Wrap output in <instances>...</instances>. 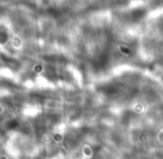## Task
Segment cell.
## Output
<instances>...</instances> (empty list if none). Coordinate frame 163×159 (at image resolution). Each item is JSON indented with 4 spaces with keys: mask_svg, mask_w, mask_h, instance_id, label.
<instances>
[{
    "mask_svg": "<svg viewBox=\"0 0 163 159\" xmlns=\"http://www.w3.org/2000/svg\"><path fill=\"white\" fill-rule=\"evenodd\" d=\"M118 51L123 55V56L125 57H130L131 56V53H132V51H131V49H130L127 46H124V45H120L118 46Z\"/></svg>",
    "mask_w": 163,
    "mask_h": 159,
    "instance_id": "cell-1",
    "label": "cell"
},
{
    "mask_svg": "<svg viewBox=\"0 0 163 159\" xmlns=\"http://www.w3.org/2000/svg\"><path fill=\"white\" fill-rule=\"evenodd\" d=\"M48 1H49V0H48Z\"/></svg>",
    "mask_w": 163,
    "mask_h": 159,
    "instance_id": "cell-2",
    "label": "cell"
}]
</instances>
